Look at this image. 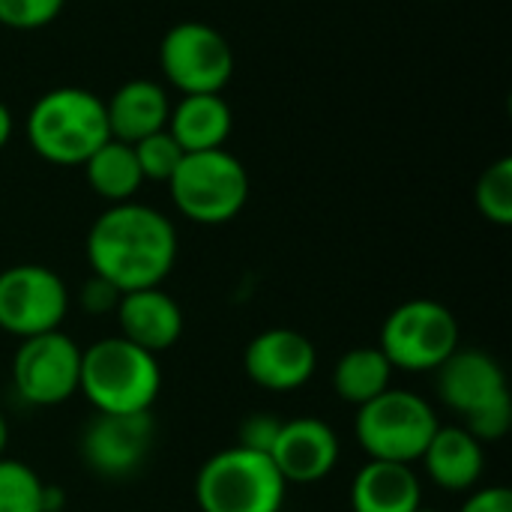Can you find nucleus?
<instances>
[{"label": "nucleus", "mask_w": 512, "mask_h": 512, "mask_svg": "<svg viewBox=\"0 0 512 512\" xmlns=\"http://www.w3.org/2000/svg\"><path fill=\"white\" fill-rule=\"evenodd\" d=\"M87 261L93 276L123 294L162 288L177 261V228L156 207L111 204L87 231Z\"/></svg>", "instance_id": "obj_1"}, {"label": "nucleus", "mask_w": 512, "mask_h": 512, "mask_svg": "<svg viewBox=\"0 0 512 512\" xmlns=\"http://www.w3.org/2000/svg\"><path fill=\"white\" fill-rule=\"evenodd\" d=\"M30 150L51 165H84L108 138L105 99L87 87H51L27 111Z\"/></svg>", "instance_id": "obj_2"}, {"label": "nucleus", "mask_w": 512, "mask_h": 512, "mask_svg": "<svg viewBox=\"0 0 512 512\" xmlns=\"http://www.w3.org/2000/svg\"><path fill=\"white\" fill-rule=\"evenodd\" d=\"M162 390L159 357L123 336H108L81 351L78 393L96 414H144Z\"/></svg>", "instance_id": "obj_3"}, {"label": "nucleus", "mask_w": 512, "mask_h": 512, "mask_svg": "<svg viewBox=\"0 0 512 512\" xmlns=\"http://www.w3.org/2000/svg\"><path fill=\"white\" fill-rule=\"evenodd\" d=\"M288 483L267 453L228 447L210 456L195 477L201 512H282Z\"/></svg>", "instance_id": "obj_4"}, {"label": "nucleus", "mask_w": 512, "mask_h": 512, "mask_svg": "<svg viewBox=\"0 0 512 512\" xmlns=\"http://www.w3.org/2000/svg\"><path fill=\"white\" fill-rule=\"evenodd\" d=\"M165 186L177 213L195 225H225L249 201V171L225 147L183 153Z\"/></svg>", "instance_id": "obj_5"}, {"label": "nucleus", "mask_w": 512, "mask_h": 512, "mask_svg": "<svg viewBox=\"0 0 512 512\" xmlns=\"http://www.w3.org/2000/svg\"><path fill=\"white\" fill-rule=\"evenodd\" d=\"M438 426V414L423 396L390 387L378 399L357 408L354 438L369 459L414 465Z\"/></svg>", "instance_id": "obj_6"}, {"label": "nucleus", "mask_w": 512, "mask_h": 512, "mask_svg": "<svg viewBox=\"0 0 512 512\" xmlns=\"http://www.w3.org/2000/svg\"><path fill=\"white\" fill-rule=\"evenodd\" d=\"M459 339L456 315L438 300L417 297L387 315L378 348L393 369L435 372L459 348Z\"/></svg>", "instance_id": "obj_7"}, {"label": "nucleus", "mask_w": 512, "mask_h": 512, "mask_svg": "<svg viewBox=\"0 0 512 512\" xmlns=\"http://www.w3.org/2000/svg\"><path fill=\"white\" fill-rule=\"evenodd\" d=\"M165 81L180 93H222L234 78V48L207 21H177L159 42Z\"/></svg>", "instance_id": "obj_8"}, {"label": "nucleus", "mask_w": 512, "mask_h": 512, "mask_svg": "<svg viewBox=\"0 0 512 512\" xmlns=\"http://www.w3.org/2000/svg\"><path fill=\"white\" fill-rule=\"evenodd\" d=\"M69 312L66 282L42 264L0 270V330L18 339L60 330Z\"/></svg>", "instance_id": "obj_9"}, {"label": "nucleus", "mask_w": 512, "mask_h": 512, "mask_svg": "<svg viewBox=\"0 0 512 512\" xmlns=\"http://www.w3.org/2000/svg\"><path fill=\"white\" fill-rule=\"evenodd\" d=\"M81 348L63 330L21 339L12 360L15 393L33 408H54L78 393Z\"/></svg>", "instance_id": "obj_10"}, {"label": "nucleus", "mask_w": 512, "mask_h": 512, "mask_svg": "<svg viewBox=\"0 0 512 512\" xmlns=\"http://www.w3.org/2000/svg\"><path fill=\"white\" fill-rule=\"evenodd\" d=\"M156 441V423L144 414H96L81 435V456L87 468L108 480L135 474Z\"/></svg>", "instance_id": "obj_11"}, {"label": "nucleus", "mask_w": 512, "mask_h": 512, "mask_svg": "<svg viewBox=\"0 0 512 512\" xmlns=\"http://www.w3.org/2000/svg\"><path fill=\"white\" fill-rule=\"evenodd\" d=\"M243 369L252 384L270 393H291L312 381L318 369L315 345L288 327H273L258 333L243 354Z\"/></svg>", "instance_id": "obj_12"}, {"label": "nucleus", "mask_w": 512, "mask_h": 512, "mask_svg": "<svg viewBox=\"0 0 512 512\" xmlns=\"http://www.w3.org/2000/svg\"><path fill=\"white\" fill-rule=\"evenodd\" d=\"M273 465L285 483L309 486L333 474L339 465V435L318 417H297L282 423L270 450Z\"/></svg>", "instance_id": "obj_13"}, {"label": "nucleus", "mask_w": 512, "mask_h": 512, "mask_svg": "<svg viewBox=\"0 0 512 512\" xmlns=\"http://www.w3.org/2000/svg\"><path fill=\"white\" fill-rule=\"evenodd\" d=\"M435 372L441 402L462 417L510 393L501 363L477 348H456Z\"/></svg>", "instance_id": "obj_14"}, {"label": "nucleus", "mask_w": 512, "mask_h": 512, "mask_svg": "<svg viewBox=\"0 0 512 512\" xmlns=\"http://www.w3.org/2000/svg\"><path fill=\"white\" fill-rule=\"evenodd\" d=\"M114 315L120 324V336L156 357L174 348L183 336V309L162 288L123 294Z\"/></svg>", "instance_id": "obj_15"}, {"label": "nucleus", "mask_w": 512, "mask_h": 512, "mask_svg": "<svg viewBox=\"0 0 512 512\" xmlns=\"http://www.w3.org/2000/svg\"><path fill=\"white\" fill-rule=\"evenodd\" d=\"M429 480L444 492H471L486 468V447L465 426H438L420 456Z\"/></svg>", "instance_id": "obj_16"}, {"label": "nucleus", "mask_w": 512, "mask_h": 512, "mask_svg": "<svg viewBox=\"0 0 512 512\" xmlns=\"http://www.w3.org/2000/svg\"><path fill=\"white\" fill-rule=\"evenodd\" d=\"M105 114L111 138L135 144L168 126L171 99L168 90L153 78H132L111 93V99L105 102Z\"/></svg>", "instance_id": "obj_17"}, {"label": "nucleus", "mask_w": 512, "mask_h": 512, "mask_svg": "<svg viewBox=\"0 0 512 512\" xmlns=\"http://www.w3.org/2000/svg\"><path fill=\"white\" fill-rule=\"evenodd\" d=\"M165 129L183 153L219 150L231 138L234 111L222 93H189L171 102Z\"/></svg>", "instance_id": "obj_18"}, {"label": "nucleus", "mask_w": 512, "mask_h": 512, "mask_svg": "<svg viewBox=\"0 0 512 512\" xmlns=\"http://www.w3.org/2000/svg\"><path fill=\"white\" fill-rule=\"evenodd\" d=\"M423 507V483L414 465L369 459L351 483L354 512H414Z\"/></svg>", "instance_id": "obj_19"}, {"label": "nucleus", "mask_w": 512, "mask_h": 512, "mask_svg": "<svg viewBox=\"0 0 512 512\" xmlns=\"http://www.w3.org/2000/svg\"><path fill=\"white\" fill-rule=\"evenodd\" d=\"M81 168L87 174L90 189L108 204L132 201L138 189L144 186V174L138 168L132 144L117 141V138H108Z\"/></svg>", "instance_id": "obj_20"}, {"label": "nucleus", "mask_w": 512, "mask_h": 512, "mask_svg": "<svg viewBox=\"0 0 512 512\" xmlns=\"http://www.w3.org/2000/svg\"><path fill=\"white\" fill-rule=\"evenodd\" d=\"M393 372L396 369L390 366V360L378 345L351 348L339 357L333 369V390L342 402L360 408L393 387Z\"/></svg>", "instance_id": "obj_21"}, {"label": "nucleus", "mask_w": 512, "mask_h": 512, "mask_svg": "<svg viewBox=\"0 0 512 512\" xmlns=\"http://www.w3.org/2000/svg\"><path fill=\"white\" fill-rule=\"evenodd\" d=\"M474 201L483 219H489L492 225L507 228L512 225V159L501 156L495 159L477 180L474 189Z\"/></svg>", "instance_id": "obj_22"}, {"label": "nucleus", "mask_w": 512, "mask_h": 512, "mask_svg": "<svg viewBox=\"0 0 512 512\" xmlns=\"http://www.w3.org/2000/svg\"><path fill=\"white\" fill-rule=\"evenodd\" d=\"M42 489L45 483L30 465L0 459V512H42Z\"/></svg>", "instance_id": "obj_23"}, {"label": "nucleus", "mask_w": 512, "mask_h": 512, "mask_svg": "<svg viewBox=\"0 0 512 512\" xmlns=\"http://www.w3.org/2000/svg\"><path fill=\"white\" fill-rule=\"evenodd\" d=\"M132 150H135V159H138V168H141L144 180H153V183H168L174 168L183 159V150L171 138L168 129H159V132L135 141Z\"/></svg>", "instance_id": "obj_24"}, {"label": "nucleus", "mask_w": 512, "mask_h": 512, "mask_svg": "<svg viewBox=\"0 0 512 512\" xmlns=\"http://www.w3.org/2000/svg\"><path fill=\"white\" fill-rule=\"evenodd\" d=\"M66 0H0V27L9 30H42L54 24Z\"/></svg>", "instance_id": "obj_25"}, {"label": "nucleus", "mask_w": 512, "mask_h": 512, "mask_svg": "<svg viewBox=\"0 0 512 512\" xmlns=\"http://www.w3.org/2000/svg\"><path fill=\"white\" fill-rule=\"evenodd\" d=\"M465 429L486 447L495 441H504L512 429V396H501L483 408H477L474 414L465 417Z\"/></svg>", "instance_id": "obj_26"}, {"label": "nucleus", "mask_w": 512, "mask_h": 512, "mask_svg": "<svg viewBox=\"0 0 512 512\" xmlns=\"http://www.w3.org/2000/svg\"><path fill=\"white\" fill-rule=\"evenodd\" d=\"M285 420H279L276 414H249L240 429H237V447H246V450H255V453H267L273 450L276 438H279V429H282Z\"/></svg>", "instance_id": "obj_27"}, {"label": "nucleus", "mask_w": 512, "mask_h": 512, "mask_svg": "<svg viewBox=\"0 0 512 512\" xmlns=\"http://www.w3.org/2000/svg\"><path fill=\"white\" fill-rule=\"evenodd\" d=\"M120 297L123 291H117L111 282H105L102 276H93L81 285V309L87 315H108V312H117L120 306Z\"/></svg>", "instance_id": "obj_28"}, {"label": "nucleus", "mask_w": 512, "mask_h": 512, "mask_svg": "<svg viewBox=\"0 0 512 512\" xmlns=\"http://www.w3.org/2000/svg\"><path fill=\"white\" fill-rule=\"evenodd\" d=\"M459 512H512V492L507 486L471 489L468 501Z\"/></svg>", "instance_id": "obj_29"}, {"label": "nucleus", "mask_w": 512, "mask_h": 512, "mask_svg": "<svg viewBox=\"0 0 512 512\" xmlns=\"http://www.w3.org/2000/svg\"><path fill=\"white\" fill-rule=\"evenodd\" d=\"M12 129H15L12 111H9V105H6V102H0V150L9 144V138H12Z\"/></svg>", "instance_id": "obj_30"}, {"label": "nucleus", "mask_w": 512, "mask_h": 512, "mask_svg": "<svg viewBox=\"0 0 512 512\" xmlns=\"http://www.w3.org/2000/svg\"><path fill=\"white\" fill-rule=\"evenodd\" d=\"M6 441H9V423L0 411V459H3V450H6Z\"/></svg>", "instance_id": "obj_31"}, {"label": "nucleus", "mask_w": 512, "mask_h": 512, "mask_svg": "<svg viewBox=\"0 0 512 512\" xmlns=\"http://www.w3.org/2000/svg\"><path fill=\"white\" fill-rule=\"evenodd\" d=\"M414 512H441V510H432V507H417Z\"/></svg>", "instance_id": "obj_32"}, {"label": "nucleus", "mask_w": 512, "mask_h": 512, "mask_svg": "<svg viewBox=\"0 0 512 512\" xmlns=\"http://www.w3.org/2000/svg\"><path fill=\"white\" fill-rule=\"evenodd\" d=\"M57 512H66V510H57Z\"/></svg>", "instance_id": "obj_33"}]
</instances>
